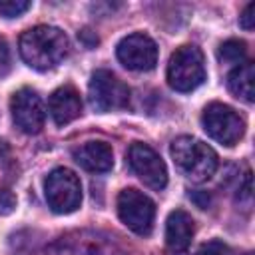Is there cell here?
<instances>
[{
  "label": "cell",
  "mask_w": 255,
  "mask_h": 255,
  "mask_svg": "<svg viewBox=\"0 0 255 255\" xmlns=\"http://www.w3.org/2000/svg\"><path fill=\"white\" fill-rule=\"evenodd\" d=\"M20 56L34 70L58 66L70 52L68 36L54 26H34L20 36Z\"/></svg>",
  "instance_id": "cell-1"
},
{
  "label": "cell",
  "mask_w": 255,
  "mask_h": 255,
  "mask_svg": "<svg viewBox=\"0 0 255 255\" xmlns=\"http://www.w3.org/2000/svg\"><path fill=\"white\" fill-rule=\"evenodd\" d=\"M169 153L177 169L191 181L201 183L207 181L217 169V153L191 135H179L171 141Z\"/></svg>",
  "instance_id": "cell-2"
},
{
  "label": "cell",
  "mask_w": 255,
  "mask_h": 255,
  "mask_svg": "<svg viewBox=\"0 0 255 255\" xmlns=\"http://www.w3.org/2000/svg\"><path fill=\"white\" fill-rule=\"evenodd\" d=\"M205 80L203 54L197 46L177 48L167 64V84L177 92H191Z\"/></svg>",
  "instance_id": "cell-3"
},
{
  "label": "cell",
  "mask_w": 255,
  "mask_h": 255,
  "mask_svg": "<svg viewBox=\"0 0 255 255\" xmlns=\"http://www.w3.org/2000/svg\"><path fill=\"white\" fill-rule=\"evenodd\" d=\"M46 201L56 213H72L80 207L82 201V185L74 171L66 167H56L48 173L44 181Z\"/></svg>",
  "instance_id": "cell-4"
},
{
  "label": "cell",
  "mask_w": 255,
  "mask_h": 255,
  "mask_svg": "<svg viewBox=\"0 0 255 255\" xmlns=\"http://www.w3.org/2000/svg\"><path fill=\"white\" fill-rule=\"evenodd\" d=\"M50 255H122L118 245L100 231H72L50 245Z\"/></svg>",
  "instance_id": "cell-5"
},
{
  "label": "cell",
  "mask_w": 255,
  "mask_h": 255,
  "mask_svg": "<svg viewBox=\"0 0 255 255\" xmlns=\"http://www.w3.org/2000/svg\"><path fill=\"white\" fill-rule=\"evenodd\" d=\"M90 104L96 112L124 110L129 104V88L112 72L96 70L88 86Z\"/></svg>",
  "instance_id": "cell-6"
},
{
  "label": "cell",
  "mask_w": 255,
  "mask_h": 255,
  "mask_svg": "<svg viewBox=\"0 0 255 255\" xmlns=\"http://www.w3.org/2000/svg\"><path fill=\"white\" fill-rule=\"evenodd\" d=\"M201 124H203V129L207 131V135H211L215 141H219L223 145L237 143L245 131L243 118L233 108L219 104V102H213L203 110Z\"/></svg>",
  "instance_id": "cell-7"
},
{
  "label": "cell",
  "mask_w": 255,
  "mask_h": 255,
  "mask_svg": "<svg viewBox=\"0 0 255 255\" xmlns=\"http://www.w3.org/2000/svg\"><path fill=\"white\" fill-rule=\"evenodd\" d=\"M118 215L124 225H128L133 233L137 235H149L153 227V217H155V205L153 201L133 189H122L118 195Z\"/></svg>",
  "instance_id": "cell-8"
},
{
  "label": "cell",
  "mask_w": 255,
  "mask_h": 255,
  "mask_svg": "<svg viewBox=\"0 0 255 255\" xmlns=\"http://www.w3.org/2000/svg\"><path fill=\"white\" fill-rule=\"evenodd\" d=\"M128 161L133 173L151 189H163L167 185V169L163 159L145 143H131L128 149Z\"/></svg>",
  "instance_id": "cell-9"
},
{
  "label": "cell",
  "mask_w": 255,
  "mask_h": 255,
  "mask_svg": "<svg viewBox=\"0 0 255 255\" xmlns=\"http://www.w3.org/2000/svg\"><path fill=\"white\" fill-rule=\"evenodd\" d=\"M118 60L135 72H147L157 64V46L147 34H129L118 44Z\"/></svg>",
  "instance_id": "cell-10"
},
{
  "label": "cell",
  "mask_w": 255,
  "mask_h": 255,
  "mask_svg": "<svg viewBox=\"0 0 255 255\" xmlns=\"http://www.w3.org/2000/svg\"><path fill=\"white\" fill-rule=\"evenodd\" d=\"M10 112L16 128L24 133H38L44 128V106L40 96L30 90L22 88L14 92L10 100Z\"/></svg>",
  "instance_id": "cell-11"
},
{
  "label": "cell",
  "mask_w": 255,
  "mask_h": 255,
  "mask_svg": "<svg viewBox=\"0 0 255 255\" xmlns=\"http://www.w3.org/2000/svg\"><path fill=\"white\" fill-rule=\"evenodd\" d=\"M193 237V219L183 209H175L167 215L165 221V243L167 249L175 255L187 251Z\"/></svg>",
  "instance_id": "cell-12"
},
{
  "label": "cell",
  "mask_w": 255,
  "mask_h": 255,
  "mask_svg": "<svg viewBox=\"0 0 255 255\" xmlns=\"http://www.w3.org/2000/svg\"><path fill=\"white\" fill-rule=\"evenodd\" d=\"M76 163L94 173L110 171L114 165V151L106 141H86L72 151Z\"/></svg>",
  "instance_id": "cell-13"
},
{
  "label": "cell",
  "mask_w": 255,
  "mask_h": 255,
  "mask_svg": "<svg viewBox=\"0 0 255 255\" xmlns=\"http://www.w3.org/2000/svg\"><path fill=\"white\" fill-rule=\"evenodd\" d=\"M48 108H50L52 120L58 126H66L82 114V100L72 86H62L50 96Z\"/></svg>",
  "instance_id": "cell-14"
},
{
  "label": "cell",
  "mask_w": 255,
  "mask_h": 255,
  "mask_svg": "<svg viewBox=\"0 0 255 255\" xmlns=\"http://www.w3.org/2000/svg\"><path fill=\"white\" fill-rule=\"evenodd\" d=\"M253 80H255V66L253 62H243L239 66H235L229 76H227V86L231 90L233 96L241 98L243 102L251 104L255 100V92H253Z\"/></svg>",
  "instance_id": "cell-15"
},
{
  "label": "cell",
  "mask_w": 255,
  "mask_h": 255,
  "mask_svg": "<svg viewBox=\"0 0 255 255\" xmlns=\"http://www.w3.org/2000/svg\"><path fill=\"white\" fill-rule=\"evenodd\" d=\"M245 54H247V46L243 40H227L217 50V58L223 64H237L239 66V64H243Z\"/></svg>",
  "instance_id": "cell-16"
},
{
  "label": "cell",
  "mask_w": 255,
  "mask_h": 255,
  "mask_svg": "<svg viewBox=\"0 0 255 255\" xmlns=\"http://www.w3.org/2000/svg\"><path fill=\"white\" fill-rule=\"evenodd\" d=\"M32 4L28 0H2L0 2V14L6 18H16L24 14Z\"/></svg>",
  "instance_id": "cell-17"
},
{
  "label": "cell",
  "mask_w": 255,
  "mask_h": 255,
  "mask_svg": "<svg viewBox=\"0 0 255 255\" xmlns=\"http://www.w3.org/2000/svg\"><path fill=\"white\" fill-rule=\"evenodd\" d=\"M197 255H233V253H231V249H229L223 241L213 239V241L203 243V245L199 247V253H197Z\"/></svg>",
  "instance_id": "cell-18"
},
{
  "label": "cell",
  "mask_w": 255,
  "mask_h": 255,
  "mask_svg": "<svg viewBox=\"0 0 255 255\" xmlns=\"http://www.w3.org/2000/svg\"><path fill=\"white\" fill-rule=\"evenodd\" d=\"M16 207V195L10 189H0V215H10Z\"/></svg>",
  "instance_id": "cell-19"
},
{
  "label": "cell",
  "mask_w": 255,
  "mask_h": 255,
  "mask_svg": "<svg viewBox=\"0 0 255 255\" xmlns=\"http://www.w3.org/2000/svg\"><path fill=\"white\" fill-rule=\"evenodd\" d=\"M239 26H241L243 30H251V28L255 26V4H253V2L247 4L245 10L241 12V16H239Z\"/></svg>",
  "instance_id": "cell-20"
},
{
  "label": "cell",
  "mask_w": 255,
  "mask_h": 255,
  "mask_svg": "<svg viewBox=\"0 0 255 255\" xmlns=\"http://www.w3.org/2000/svg\"><path fill=\"white\" fill-rule=\"evenodd\" d=\"M10 72V50L6 40L0 36V76H6Z\"/></svg>",
  "instance_id": "cell-21"
},
{
  "label": "cell",
  "mask_w": 255,
  "mask_h": 255,
  "mask_svg": "<svg viewBox=\"0 0 255 255\" xmlns=\"http://www.w3.org/2000/svg\"><path fill=\"white\" fill-rule=\"evenodd\" d=\"M195 203H197V207H201V209H207V205H209V193H205V191H193L191 195H189Z\"/></svg>",
  "instance_id": "cell-22"
},
{
  "label": "cell",
  "mask_w": 255,
  "mask_h": 255,
  "mask_svg": "<svg viewBox=\"0 0 255 255\" xmlns=\"http://www.w3.org/2000/svg\"><path fill=\"white\" fill-rule=\"evenodd\" d=\"M239 199H251V173L247 171L243 177V187H239Z\"/></svg>",
  "instance_id": "cell-23"
},
{
  "label": "cell",
  "mask_w": 255,
  "mask_h": 255,
  "mask_svg": "<svg viewBox=\"0 0 255 255\" xmlns=\"http://www.w3.org/2000/svg\"><path fill=\"white\" fill-rule=\"evenodd\" d=\"M80 38H82V40H86V44H88V46H96V44H98V36L90 38V30H82V32H80Z\"/></svg>",
  "instance_id": "cell-24"
},
{
  "label": "cell",
  "mask_w": 255,
  "mask_h": 255,
  "mask_svg": "<svg viewBox=\"0 0 255 255\" xmlns=\"http://www.w3.org/2000/svg\"><path fill=\"white\" fill-rule=\"evenodd\" d=\"M6 155H8V147L4 145V141H0V161H2Z\"/></svg>",
  "instance_id": "cell-25"
}]
</instances>
